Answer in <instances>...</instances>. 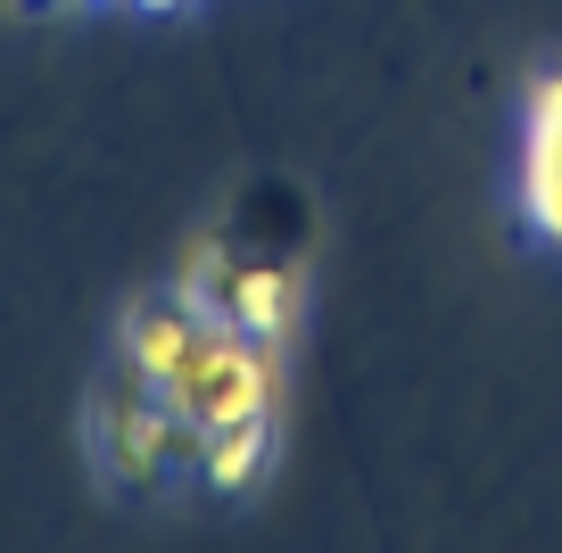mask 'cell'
I'll return each mask as SVG.
<instances>
[{
	"label": "cell",
	"mask_w": 562,
	"mask_h": 553,
	"mask_svg": "<svg viewBox=\"0 0 562 553\" xmlns=\"http://www.w3.org/2000/svg\"><path fill=\"white\" fill-rule=\"evenodd\" d=\"M182 290L199 297V306H215L224 323L257 330V339H290V323H299L306 306V264L290 257V248H265V240H240V232H207V240L191 248V264H182Z\"/></svg>",
	"instance_id": "2"
},
{
	"label": "cell",
	"mask_w": 562,
	"mask_h": 553,
	"mask_svg": "<svg viewBox=\"0 0 562 553\" xmlns=\"http://www.w3.org/2000/svg\"><path fill=\"white\" fill-rule=\"evenodd\" d=\"M521 224L562 248V58H546L521 91Z\"/></svg>",
	"instance_id": "3"
},
{
	"label": "cell",
	"mask_w": 562,
	"mask_h": 553,
	"mask_svg": "<svg viewBox=\"0 0 562 553\" xmlns=\"http://www.w3.org/2000/svg\"><path fill=\"white\" fill-rule=\"evenodd\" d=\"M133 9H175V0H133Z\"/></svg>",
	"instance_id": "4"
},
{
	"label": "cell",
	"mask_w": 562,
	"mask_h": 553,
	"mask_svg": "<svg viewBox=\"0 0 562 553\" xmlns=\"http://www.w3.org/2000/svg\"><path fill=\"white\" fill-rule=\"evenodd\" d=\"M116 363L199 438L207 496H248L281 438V347L199 306L182 281L149 290L116 323Z\"/></svg>",
	"instance_id": "1"
}]
</instances>
